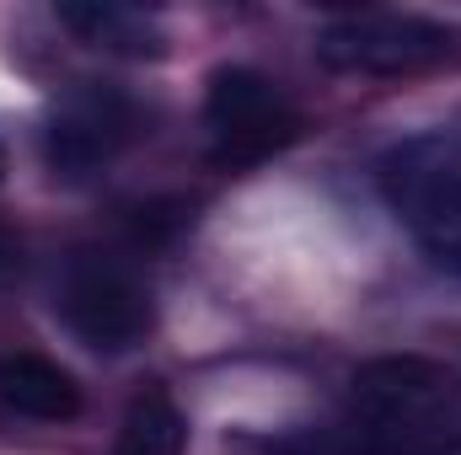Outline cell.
Wrapping results in <instances>:
<instances>
[{
    "instance_id": "6da1fadb",
    "label": "cell",
    "mask_w": 461,
    "mask_h": 455,
    "mask_svg": "<svg viewBox=\"0 0 461 455\" xmlns=\"http://www.w3.org/2000/svg\"><path fill=\"white\" fill-rule=\"evenodd\" d=\"M339 429L370 455H461V375L424 353L365 359Z\"/></svg>"
},
{
    "instance_id": "7a4b0ae2",
    "label": "cell",
    "mask_w": 461,
    "mask_h": 455,
    "mask_svg": "<svg viewBox=\"0 0 461 455\" xmlns=\"http://www.w3.org/2000/svg\"><path fill=\"white\" fill-rule=\"evenodd\" d=\"M381 199L397 215V226L419 241V252L461 279V134L429 129L413 139H397L381 166Z\"/></svg>"
},
{
    "instance_id": "3957f363",
    "label": "cell",
    "mask_w": 461,
    "mask_h": 455,
    "mask_svg": "<svg viewBox=\"0 0 461 455\" xmlns=\"http://www.w3.org/2000/svg\"><path fill=\"white\" fill-rule=\"evenodd\" d=\"M451 49L456 32L413 11H344L317 32V59L344 76H413Z\"/></svg>"
},
{
    "instance_id": "277c9868",
    "label": "cell",
    "mask_w": 461,
    "mask_h": 455,
    "mask_svg": "<svg viewBox=\"0 0 461 455\" xmlns=\"http://www.w3.org/2000/svg\"><path fill=\"white\" fill-rule=\"evenodd\" d=\"M59 311L70 333L97 353H123L150 333V290L113 252H76L65 263Z\"/></svg>"
},
{
    "instance_id": "5b68a950",
    "label": "cell",
    "mask_w": 461,
    "mask_h": 455,
    "mask_svg": "<svg viewBox=\"0 0 461 455\" xmlns=\"http://www.w3.org/2000/svg\"><path fill=\"white\" fill-rule=\"evenodd\" d=\"M204 123H210L215 161H230V166L263 161L301 134V113L290 108V97L263 70H247V65H226L210 76Z\"/></svg>"
},
{
    "instance_id": "8992f818",
    "label": "cell",
    "mask_w": 461,
    "mask_h": 455,
    "mask_svg": "<svg viewBox=\"0 0 461 455\" xmlns=\"http://www.w3.org/2000/svg\"><path fill=\"white\" fill-rule=\"evenodd\" d=\"M140 134V108L97 81H81L43 129V156L59 177H92Z\"/></svg>"
},
{
    "instance_id": "52a82bcc",
    "label": "cell",
    "mask_w": 461,
    "mask_h": 455,
    "mask_svg": "<svg viewBox=\"0 0 461 455\" xmlns=\"http://www.w3.org/2000/svg\"><path fill=\"white\" fill-rule=\"evenodd\" d=\"M0 407L38 418V424H65L81 413V386L70 370H59L43 353H5L0 359Z\"/></svg>"
},
{
    "instance_id": "ba28073f",
    "label": "cell",
    "mask_w": 461,
    "mask_h": 455,
    "mask_svg": "<svg viewBox=\"0 0 461 455\" xmlns=\"http://www.w3.org/2000/svg\"><path fill=\"white\" fill-rule=\"evenodd\" d=\"M59 27H70L81 43L108 49V54H161V27L156 16L134 11V5H113V0H92V5H59L54 11Z\"/></svg>"
},
{
    "instance_id": "9c48e42d",
    "label": "cell",
    "mask_w": 461,
    "mask_h": 455,
    "mask_svg": "<svg viewBox=\"0 0 461 455\" xmlns=\"http://www.w3.org/2000/svg\"><path fill=\"white\" fill-rule=\"evenodd\" d=\"M188 445V424L177 413V402L150 386L129 402L123 413V429H118V455H183Z\"/></svg>"
},
{
    "instance_id": "30bf717a",
    "label": "cell",
    "mask_w": 461,
    "mask_h": 455,
    "mask_svg": "<svg viewBox=\"0 0 461 455\" xmlns=\"http://www.w3.org/2000/svg\"><path fill=\"white\" fill-rule=\"evenodd\" d=\"M268 455H370V451L354 445L344 429H328V434H290V440H274Z\"/></svg>"
}]
</instances>
